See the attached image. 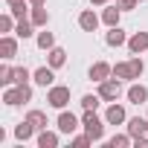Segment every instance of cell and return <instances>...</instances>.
<instances>
[{"label": "cell", "instance_id": "1", "mask_svg": "<svg viewBox=\"0 0 148 148\" xmlns=\"http://www.w3.org/2000/svg\"><path fill=\"white\" fill-rule=\"evenodd\" d=\"M145 73V61L139 58V55H134V58H128V61H119V64H113V76L119 79V82H134V79H139Z\"/></svg>", "mask_w": 148, "mask_h": 148}, {"label": "cell", "instance_id": "2", "mask_svg": "<svg viewBox=\"0 0 148 148\" xmlns=\"http://www.w3.org/2000/svg\"><path fill=\"white\" fill-rule=\"evenodd\" d=\"M82 128H84V134H87L93 142H99V139L105 136V119H99L96 110H84V116H82Z\"/></svg>", "mask_w": 148, "mask_h": 148}, {"label": "cell", "instance_id": "3", "mask_svg": "<svg viewBox=\"0 0 148 148\" xmlns=\"http://www.w3.org/2000/svg\"><path fill=\"white\" fill-rule=\"evenodd\" d=\"M47 102H49V108L64 110V108L70 105V87H67V84H52V87L47 90Z\"/></svg>", "mask_w": 148, "mask_h": 148}, {"label": "cell", "instance_id": "4", "mask_svg": "<svg viewBox=\"0 0 148 148\" xmlns=\"http://www.w3.org/2000/svg\"><path fill=\"white\" fill-rule=\"evenodd\" d=\"M99 96H102V102H116V99L122 96V82H119L116 76L99 82Z\"/></svg>", "mask_w": 148, "mask_h": 148}, {"label": "cell", "instance_id": "5", "mask_svg": "<svg viewBox=\"0 0 148 148\" xmlns=\"http://www.w3.org/2000/svg\"><path fill=\"white\" fill-rule=\"evenodd\" d=\"M55 125H58V131H61V134H73V131H76V128H79L82 122H79V116L73 113V110H61V113H58V122H55Z\"/></svg>", "mask_w": 148, "mask_h": 148}, {"label": "cell", "instance_id": "6", "mask_svg": "<svg viewBox=\"0 0 148 148\" xmlns=\"http://www.w3.org/2000/svg\"><path fill=\"white\" fill-rule=\"evenodd\" d=\"M134 55H142V52H148V32H134L131 38H128V44H125Z\"/></svg>", "mask_w": 148, "mask_h": 148}, {"label": "cell", "instance_id": "7", "mask_svg": "<svg viewBox=\"0 0 148 148\" xmlns=\"http://www.w3.org/2000/svg\"><path fill=\"white\" fill-rule=\"evenodd\" d=\"M32 82L35 84H41V87H52L55 84V70L47 64V67H38L35 73H32Z\"/></svg>", "mask_w": 148, "mask_h": 148}, {"label": "cell", "instance_id": "8", "mask_svg": "<svg viewBox=\"0 0 148 148\" xmlns=\"http://www.w3.org/2000/svg\"><path fill=\"white\" fill-rule=\"evenodd\" d=\"M99 21H102V18H99L93 9H84V12L79 15V26H82V32H96V29H99Z\"/></svg>", "mask_w": 148, "mask_h": 148}, {"label": "cell", "instance_id": "9", "mask_svg": "<svg viewBox=\"0 0 148 148\" xmlns=\"http://www.w3.org/2000/svg\"><path fill=\"white\" fill-rule=\"evenodd\" d=\"M105 122H108V125H122V122H128L125 108H122V105H116V102H110V108L105 110Z\"/></svg>", "mask_w": 148, "mask_h": 148}, {"label": "cell", "instance_id": "10", "mask_svg": "<svg viewBox=\"0 0 148 148\" xmlns=\"http://www.w3.org/2000/svg\"><path fill=\"white\" fill-rule=\"evenodd\" d=\"M128 134L134 136V142H136V139H142V136L148 134V119H142V116L128 119Z\"/></svg>", "mask_w": 148, "mask_h": 148}, {"label": "cell", "instance_id": "11", "mask_svg": "<svg viewBox=\"0 0 148 148\" xmlns=\"http://www.w3.org/2000/svg\"><path fill=\"white\" fill-rule=\"evenodd\" d=\"M87 76H90L93 82H105V79H110V76H113V67H110L108 61H96V64L90 67Z\"/></svg>", "mask_w": 148, "mask_h": 148}, {"label": "cell", "instance_id": "12", "mask_svg": "<svg viewBox=\"0 0 148 148\" xmlns=\"http://www.w3.org/2000/svg\"><path fill=\"white\" fill-rule=\"evenodd\" d=\"M15 55H18V41H15L12 35H3V38H0V58L9 61V58H15Z\"/></svg>", "mask_w": 148, "mask_h": 148}, {"label": "cell", "instance_id": "13", "mask_svg": "<svg viewBox=\"0 0 148 148\" xmlns=\"http://www.w3.org/2000/svg\"><path fill=\"white\" fill-rule=\"evenodd\" d=\"M105 44H108V47H125V44H128L125 29H122V26H110V32L105 35Z\"/></svg>", "mask_w": 148, "mask_h": 148}, {"label": "cell", "instance_id": "14", "mask_svg": "<svg viewBox=\"0 0 148 148\" xmlns=\"http://www.w3.org/2000/svg\"><path fill=\"white\" fill-rule=\"evenodd\" d=\"M128 102L131 105H145L148 102V87L145 84H131L128 87Z\"/></svg>", "mask_w": 148, "mask_h": 148}, {"label": "cell", "instance_id": "15", "mask_svg": "<svg viewBox=\"0 0 148 148\" xmlns=\"http://www.w3.org/2000/svg\"><path fill=\"white\" fill-rule=\"evenodd\" d=\"M47 64H49L52 70L64 67V64H67V52H64L61 47H52V49H47Z\"/></svg>", "mask_w": 148, "mask_h": 148}, {"label": "cell", "instance_id": "16", "mask_svg": "<svg viewBox=\"0 0 148 148\" xmlns=\"http://www.w3.org/2000/svg\"><path fill=\"white\" fill-rule=\"evenodd\" d=\"M119 18H122V9L119 6H108L105 12H102V23L110 29V26H119Z\"/></svg>", "mask_w": 148, "mask_h": 148}, {"label": "cell", "instance_id": "17", "mask_svg": "<svg viewBox=\"0 0 148 148\" xmlns=\"http://www.w3.org/2000/svg\"><path fill=\"white\" fill-rule=\"evenodd\" d=\"M38 148H58V134L55 131H38Z\"/></svg>", "mask_w": 148, "mask_h": 148}, {"label": "cell", "instance_id": "18", "mask_svg": "<svg viewBox=\"0 0 148 148\" xmlns=\"http://www.w3.org/2000/svg\"><path fill=\"white\" fill-rule=\"evenodd\" d=\"M3 102H6L9 108H18V105H23V93H21V84L9 87V90L3 93Z\"/></svg>", "mask_w": 148, "mask_h": 148}, {"label": "cell", "instance_id": "19", "mask_svg": "<svg viewBox=\"0 0 148 148\" xmlns=\"http://www.w3.org/2000/svg\"><path fill=\"white\" fill-rule=\"evenodd\" d=\"M35 131H38V128H35V125H32L29 119H23V122H21V125L15 128V136H18L21 142H26V139H32V136H35Z\"/></svg>", "mask_w": 148, "mask_h": 148}, {"label": "cell", "instance_id": "20", "mask_svg": "<svg viewBox=\"0 0 148 148\" xmlns=\"http://www.w3.org/2000/svg\"><path fill=\"white\" fill-rule=\"evenodd\" d=\"M29 21H32L35 26H47V23H49V12H47L44 6H32V12H29Z\"/></svg>", "mask_w": 148, "mask_h": 148}, {"label": "cell", "instance_id": "21", "mask_svg": "<svg viewBox=\"0 0 148 148\" xmlns=\"http://www.w3.org/2000/svg\"><path fill=\"white\" fill-rule=\"evenodd\" d=\"M32 29H35V23H32L29 18H21V21H18V26H15V35L26 41V38H32Z\"/></svg>", "mask_w": 148, "mask_h": 148}, {"label": "cell", "instance_id": "22", "mask_svg": "<svg viewBox=\"0 0 148 148\" xmlns=\"http://www.w3.org/2000/svg\"><path fill=\"white\" fill-rule=\"evenodd\" d=\"M131 142H134V136H131V134H113V136L108 139V145H110V148H128Z\"/></svg>", "mask_w": 148, "mask_h": 148}, {"label": "cell", "instance_id": "23", "mask_svg": "<svg viewBox=\"0 0 148 148\" xmlns=\"http://www.w3.org/2000/svg\"><path fill=\"white\" fill-rule=\"evenodd\" d=\"M26 119H29L38 131H44V128H47V113H44V110H29V113H26Z\"/></svg>", "mask_w": 148, "mask_h": 148}, {"label": "cell", "instance_id": "24", "mask_svg": "<svg viewBox=\"0 0 148 148\" xmlns=\"http://www.w3.org/2000/svg\"><path fill=\"white\" fill-rule=\"evenodd\" d=\"M0 84H15V67H9V64H3L0 67Z\"/></svg>", "mask_w": 148, "mask_h": 148}, {"label": "cell", "instance_id": "25", "mask_svg": "<svg viewBox=\"0 0 148 148\" xmlns=\"http://www.w3.org/2000/svg\"><path fill=\"white\" fill-rule=\"evenodd\" d=\"M38 47H41V49H52V47H55V35L47 32V29L38 32Z\"/></svg>", "mask_w": 148, "mask_h": 148}, {"label": "cell", "instance_id": "26", "mask_svg": "<svg viewBox=\"0 0 148 148\" xmlns=\"http://www.w3.org/2000/svg\"><path fill=\"white\" fill-rule=\"evenodd\" d=\"M99 102H102L99 93H87V96H82V108H84V110H96Z\"/></svg>", "mask_w": 148, "mask_h": 148}, {"label": "cell", "instance_id": "27", "mask_svg": "<svg viewBox=\"0 0 148 148\" xmlns=\"http://www.w3.org/2000/svg\"><path fill=\"white\" fill-rule=\"evenodd\" d=\"M15 21H18V18H15L12 12H9V15H3V18H0V32H15V26H18Z\"/></svg>", "mask_w": 148, "mask_h": 148}, {"label": "cell", "instance_id": "28", "mask_svg": "<svg viewBox=\"0 0 148 148\" xmlns=\"http://www.w3.org/2000/svg\"><path fill=\"white\" fill-rule=\"evenodd\" d=\"M29 79H32V73L26 67H15V84H29Z\"/></svg>", "mask_w": 148, "mask_h": 148}, {"label": "cell", "instance_id": "29", "mask_svg": "<svg viewBox=\"0 0 148 148\" xmlns=\"http://www.w3.org/2000/svg\"><path fill=\"white\" fill-rule=\"evenodd\" d=\"M116 6H119L122 12H131V9H136V6H139V0H116Z\"/></svg>", "mask_w": 148, "mask_h": 148}, {"label": "cell", "instance_id": "30", "mask_svg": "<svg viewBox=\"0 0 148 148\" xmlns=\"http://www.w3.org/2000/svg\"><path fill=\"white\" fill-rule=\"evenodd\" d=\"M29 12H32V9H26V3H21V6H12V15H15L18 21H21V18H26Z\"/></svg>", "mask_w": 148, "mask_h": 148}, {"label": "cell", "instance_id": "31", "mask_svg": "<svg viewBox=\"0 0 148 148\" xmlns=\"http://www.w3.org/2000/svg\"><path fill=\"white\" fill-rule=\"evenodd\" d=\"M90 142H93V139H90L87 134H84V136H73V145H76V148H87Z\"/></svg>", "mask_w": 148, "mask_h": 148}, {"label": "cell", "instance_id": "32", "mask_svg": "<svg viewBox=\"0 0 148 148\" xmlns=\"http://www.w3.org/2000/svg\"><path fill=\"white\" fill-rule=\"evenodd\" d=\"M110 0H90V6H108Z\"/></svg>", "mask_w": 148, "mask_h": 148}, {"label": "cell", "instance_id": "33", "mask_svg": "<svg viewBox=\"0 0 148 148\" xmlns=\"http://www.w3.org/2000/svg\"><path fill=\"white\" fill-rule=\"evenodd\" d=\"M6 3H9V9H12V6H21V3H26V0H6Z\"/></svg>", "mask_w": 148, "mask_h": 148}, {"label": "cell", "instance_id": "34", "mask_svg": "<svg viewBox=\"0 0 148 148\" xmlns=\"http://www.w3.org/2000/svg\"><path fill=\"white\" fill-rule=\"evenodd\" d=\"M29 3H32V6H44V3H47V0H29Z\"/></svg>", "mask_w": 148, "mask_h": 148}, {"label": "cell", "instance_id": "35", "mask_svg": "<svg viewBox=\"0 0 148 148\" xmlns=\"http://www.w3.org/2000/svg\"><path fill=\"white\" fill-rule=\"evenodd\" d=\"M139 3H145V0H139Z\"/></svg>", "mask_w": 148, "mask_h": 148}]
</instances>
